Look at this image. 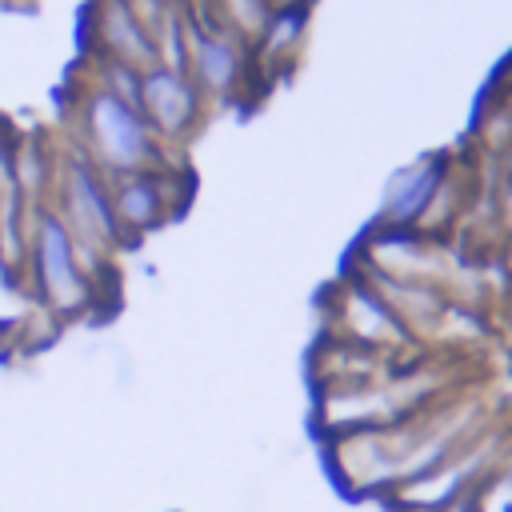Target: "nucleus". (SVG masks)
<instances>
[{"mask_svg":"<svg viewBox=\"0 0 512 512\" xmlns=\"http://www.w3.org/2000/svg\"><path fill=\"white\" fill-rule=\"evenodd\" d=\"M440 512H476L472 492H468V496H460V500H452V504H448V508H440Z\"/></svg>","mask_w":512,"mask_h":512,"instance_id":"2eb2a0df","label":"nucleus"},{"mask_svg":"<svg viewBox=\"0 0 512 512\" xmlns=\"http://www.w3.org/2000/svg\"><path fill=\"white\" fill-rule=\"evenodd\" d=\"M440 172H444V156H420L400 172H392L380 196V228H416L436 192Z\"/></svg>","mask_w":512,"mask_h":512,"instance_id":"39448f33","label":"nucleus"},{"mask_svg":"<svg viewBox=\"0 0 512 512\" xmlns=\"http://www.w3.org/2000/svg\"><path fill=\"white\" fill-rule=\"evenodd\" d=\"M64 224L76 236V248H108L120 236L112 196L100 184L96 168L84 160L68 164L64 172Z\"/></svg>","mask_w":512,"mask_h":512,"instance_id":"7ed1b4c3","label":"nucleus"},{"mask_svg":"<svg viewBox=\"0 0 512 512\" xmlns=\"http://www.w3.org/2000/svg\"><path fill=\"white\" fill-rule=\"evenodd\" d=\"M504 316H508V324H512V284H508V292H504Z\"/></svg>","mask_w":512,"mask_h":512,"instance_id":"a211bd4d","label":"nucleus"},{"mask_svg":"<svg viewBox=\"0 0 512 512\" xmlns=\"http://www.w3.org/2000/svg\"><path fill=\"white\" fill-rule=\"evenodd\" d=\"M12 176H16L20 188H36L40 176H44V160H40V152H36V148H20V156H16V164H12Z\"/></svg>","mask_w":512,"mask_h":512,"instance_id":"ddd939ff","label":"nucleus"},{"mask_svg":"<svg viewBox=\"0 0 512 512\" xmlns=\"http://www.w3.org/2000/svg\"><path fill=\"white\" fill-rule=\"evenodd\" d=\"M476 512H512V476L504 468H492L476 488H472Z\"/></svg>","mask_w":512,"mask_h":512,"instance_id":"9b49d317","label":"nucleus"},{"mask_svg":"<svg viewBox=\"0 0 512 512\" xmlns=\"http://www.w3.org/2000/svg\"><path fill=\"white\" fill-rule=\"evenodd\" d=\"M228 12L240 20L244 32H264L268 28V4L264 0H228Z\"/></svg>","mask_w":512,"mask_h":512,"instance_id":"f8f14e48","label":"nucleus"},{"mask_svg":"<svg viewBox=\"0 0 512 512\" xmlns=\"http://www.w3.org/2000/svg\"><path fill=\"white\" fill-rule=\"evenodd\" d=\"M340 328H344V340L364 344L384 356H396L416 344L408 336V328L396 320V312L380 300V292L364 276L348 280V288L340 292Z\"/></svg>","mask_w":512,"mask_h":512,"instance_id":"20e7f679","label":"nucleus"},{"mask_svg":"<svg viewBox=\"0 0 512 512\" xmlns=\"http://www.w3.org/2000/svg\"><path fill=\"white\" fill-rule=\"evenodd\" d=\"M496 468H504L508 476H512V432H508V440H504V452H500V464Z\"/></svg>","mask_w":512,"mask_h":512,"instance_id":"dca6fc26","label":"nucleus"},{"mask_svg":"<svg viewBox=\"0 0 512 512\" xmlns=\"http://www.w3.org/2000/svg\"><path fill=\"white\" fill-rule=\"evenodd\" d=\"M500 172H504V180H512V148L500 156Z\"/></svg>","mask_w":512,"mask_h":512,"instance_id":"f3484780","label":"nucleus"},{"mask_svg":"<svg viewBox=\"0 0 512 512\" xmlns=\"http://www.w3.org/2000/svg\"><path fill=\"white\" fill-rule=\"evenodd\" d=\"M160 184L144 172H132V176H120L116 192H112V208H116V220L120 228H152L160 220Z\"/></svg>","mask_w":512,"mask_h":512,"instance_id":"6e6552de","label":"nucleus"},{"mask_svg":"<svg viewBox=\"0 0 512 512\" xmlns=\"http://www.w3.org/2000/svg\"><path fill=\"white\" fill-rule=\"evenodd\" d=\"M140 112L156 132L180 136L196 120V92L176 68L156 64L140 76Z\"/></svg>","mask_w":512,"mask_h":512,"instance_id":"423d86ee","label":"nucleus"},{"mask_svg":"<svg viewBox=\"0 0 512 512\" xmlns=\"http://www.w3.org/2000/svg\"><path fill=\"white\" fill-rule=\"evenodd\" d=\"M296 32H300V12H280L276 16V28H272V48H284V44H292L296 40Z\"/></svg>","mask_w":512,"mask_h":512,"instance_id":"4468645a","label":"nucleus"},{"mask_svg":"<svg viewBox=\"0 0 512 512\" xmlns=\"http://www.w3.org/2000/svg\"><path fill=\"white\" fill-rule=\"evenodd\" d=\"M188 48H192V64H196V80L208 88V92H228L240 76V56L232 48V40L224 36H188Z\"/></svg>","mask_w":512,"mask_h":512,"instance_id":"1a4fd4ad","label":"nucleus"},{"mask_svg":"<svg viewBox=\"0 0 512 512\" xmlns=\"http://www.w3.org/2000/svg\"><path fill=\"white\" fill-rule=\"evenodd\" d=\"M84 120H88L92 152L104 168L132 176L152 160V124L144 120V112L136 104H124L100 88L88 96Z\"/></svg>","mask_w":512,"mask_h":512,"instance_id":"f257e3e1","label":"nucleus"},{"mask_svg":"<svg viewBox=\"0 0 512 512\" xmlns=\"http://www.w3.org/2000/svg\"><path fill=\"white\" fill-rule=\"evenodd\" d=\"M36 280L56 312H80L88 304V276L80 268V248L60 216H40L36 224Z\"/></svg>","mask_w":512,"mask_h":512,"instance_id":"f03ea898","label":"nucleus"},{"mask_svg":"<svg viewBox=\"0 0 512 512\" xmlns=\"http://www.w3.org/2000/svg\"><path fill=\"white\" fill-rule=\"evenodd\" d=\"M476 148L488 160H500L512 148V100L496 92V100H488L476 116Z\"/></svg>","mask_w":512,"mask_h":512,"instance_id":"9d476101","label":"nucleus"},{"mask_svg":"<svg viewBox=\"0 0 512 512\" xmlns=\"http://www.w3.org/2000/svg\"><path fill=\"white\" fill-rule=\"evenodd\" d=\"M100 36L120 56V64H132L136 68V64H148L152 60V36L136 20L132 4H124V0H108V8L100 12Z\"/></svg>","mask_w":512,"mask_h":512,"instance_id":"0eeeda50","label":"nucleus"}]
</instances>
